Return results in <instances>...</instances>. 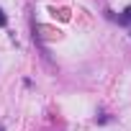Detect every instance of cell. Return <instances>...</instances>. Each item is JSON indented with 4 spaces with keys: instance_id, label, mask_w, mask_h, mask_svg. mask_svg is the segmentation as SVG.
<instances>
[{
    "instance_id": "cell-1",
    "label": "cell",
    "mask_w": 131,
    "mask_h": 131,
    "mask_svg": "<svg viewBox=\"0 0 131 131\" xmlns=\"http://www.w3.org/2000/svg\"><path fill=\"white\" fill-rule=\"evenodd\" d=\"M118 23H121V26H128V23H131V5L123 10V16L118 18Z\"/></svg>"
},
{
    "instance_id": "cell-2",
    "label": "cell",
    "mask_w": 131,
    "mask_h": 131,
    "mask_svg": "<svg viewBox=\"0 0 131 131\" xmlns=\"http://www.w3.org/2000/svg\"><path fill=\"white\" fill-rule=\"evenodd\" d=\"M5 23H8V18H5V13H3V10H0V28H3Z\"/></svg>"
},
{
    "instance_id": "cell-3",
    "label": "cell",
    "mask_w": 131,
    "mask_h": 131,
    "mask_svg": "<svg viewBox=\"0 0 131 131\" xmlns=\"http://www.w3.org/2000/svg\"><path fill=\"white\" fill-rule=\"evenodd\" d=\"M0 131H5V128H3V126H0Z\"/></svg>"
}]
</instances>
